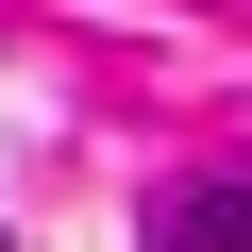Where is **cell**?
Instances as JSON below:
<instances>
[{
  "instance_id": "6da1fadb",
  "label": "cell",
  "mask_w": 252,
  "mask_h": 252,
  "mask_svg": "<svg viewBox=\"0 0 252 252\" xmlns=\"http://www.w3.org/2000/svg\"><path fill=\"white\" fill-rule=\"evenodd\" d=\"M152 252H252V185H185L152 219Z\"/></svg>"
}]
</instances>
